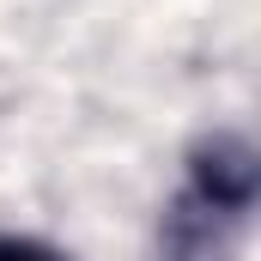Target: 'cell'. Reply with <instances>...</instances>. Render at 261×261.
Returning <instances> with one entry per match:
<instances>
[{"label": "cell", "mask_w": 261, "mask_h": 261, "mask_svg": "<svg viewBox=\"0 0 261 261\" xmlns=\"http://www.w3.org/2000/svg\"><path fill=\"white\" fill-rule=\"evenodd\" d=\"M0 261H67L49 243H31V237H0Z\"/></svg>", "instance_id": "obj_1"}]
</instances>
